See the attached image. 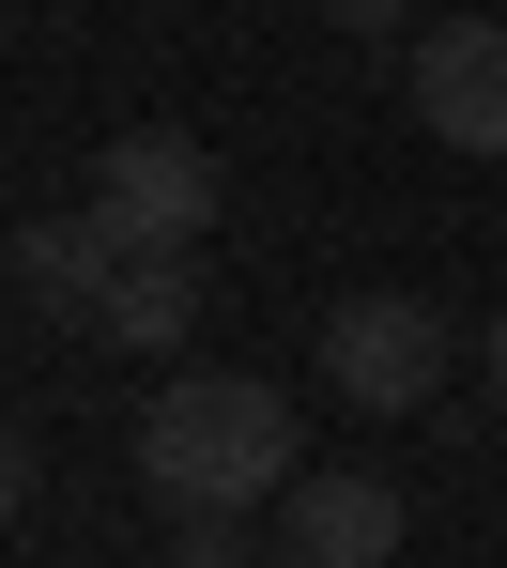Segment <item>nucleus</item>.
<instances>
[{
  "label": "nucleus",
  "mask_w": 507,
  "mask_h": 568,
  "mask_svg": "<svg viewBox=\"0 0 507 568\" xmlns=\"http://www.w3.org/2000/svg\"><path fill=\"white\" fill-rule=\"evenodd\" d=\"M108 231V262H139V246H215V154L185 123H123L93 139V200H78Z\"/></svg>",
  "instance_id": "2"
},
{
  "label": "nucleus",
  "mask_w": 507,
  "mask_h": 568,
  "mask_svg": "<svg viewBox=\"0 0 507 568\" xmlns=\"http://www.w3.org/2000/svg\"><path fill=\"white\" fill-rule=\"evenodd\" d=\"M307 476L293 446V384L262 369H170L139 399V491L170 507V523H246V507H277Z\"/></svg>",
  "instance_id": "1"
},
{
  "label": "nucleus",
  "mask_w": 507,
  "mask_h": 568,
  "mask_svg": "<svg viewBox=\"0 0 507 568\" xmlns=\"http://www.w3.org/2000/svg\"><path fill=\"white\" fill-rule=\"evenodd\" d=\"M477 369H493V399H507V323H493V354H477Z\"/></svg>",
  "instance_id": "9"
},
{
  "label": "nucleus",
  "mask_w": 507,
  "mask_h": 568,
  "mask_svg": "<svg viewBox=\"0 0 507 568\" xmlns=\"http://www.w3.org/2000/svg\"><path fill=\"white\" fill-rule=\"evenodd\" d=\"M78 338H93V354H185V338H201V246H139V262H108L93 307H78Z\"/></svg>",
  "instance_id": "5"
},
{
  "label": "nucleus",
  "mask_w": 507,
  "mask_h": 568,
  "mask_svg": "<svg viewBox=\"0 0 507 568\" xmlns=\"http://www.w3.org/2000/svg\"><path fill=\"white\" fill-rule=\"evenodd\" d=\"M400 93L446 154H507V16H430L400 31Z\"/></svg>",
  "instance_id": "4"
},
{
  "label": "nucleus",
  "mask_w": 507,
  "mask_h": 568,
  "mask_svg": "<svg viewBox=\"0 0 507 568\" xmlns=\"http://www.w3.org/2000/svg\"><path fill=\"white\" fill-rule=\"evenodd\" d=\"M93 277H108V231H93V215H31V231H16V292H31L47 323H78Z\"/></svg>",
  "instance_id": "7"
},
{
  "label": "nucleus",
  "mask_w": 507,
  "mask_h": 568,
  "mask_svg": "<svg viewBox=\"0 0 507 568\" xmlns=\"http://www.w3.org/2000/svg\"><path fill=\"white\" fill-rule=\"evenodd\" d=\"M446 307H415V292H338L323 307V384L354 399V415H430L446 399Z\"/></svg>",
  "instance_id": "3"
},
{
  "label": "nucleus",
  "mask_w": 507,
  "mask_h": 568,
  "mask_svg": "<svg viewBox=\"0 0 507 568\" xmlns=\"http://www.w3.org/2000/svg\"><path fill=\"white\" fill-rule=\"evenodd\" d=\"M338 31H430V0H323Z\"/></svg>",
  "instance_id": "8"
},
{
  "label": "nucleus",
  "mask_w": 507,
  "mask_h": 568,
  "mask_svg": "<svg viewBox=\"0 0 507 568\" xmlns=\"http://www.w3.org/2000/svg\"><path fill=\"white\" fill-rule=\"evenodd\" d=\"M277 554H307V568H385L400 554V491H385V476H293V491H277Z\"/></svg>",
  "instance_id": "6"
}]
</instances>
